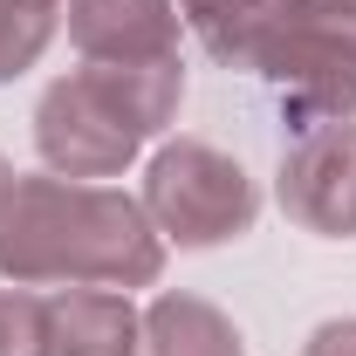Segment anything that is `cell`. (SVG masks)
<instances>
[{
	"instance_id": "obj_1",
	"label": "cell",
	"mask_w": 356,
	"mask_h": 356,
	"mask_svg": "<svg viewBox=\"0 0 356 356\" xmlns=\"http://www.w3.org/2000/svg\"><path fill=\"white\" fill-rule=\"evenodd\" d=\"M117 192H89V185H48L35 178L21 199H7L0 220V261L21 274H110V281H144L158 274V247L144 240L137 206H124L103 233L89 226L110 213Z\"/></svg>"
},
{
	"instance_id": "obj_2",
	"label": "cell",
	"mask_w": 356,
	"mask_h": 356,
	"mask_svg": "<svg viewBox=\"0 0 356 356\" xmlns=\"http://www.w3.org/2000/svg\"><path fill=\"white\" fill-rule=\"evenodd\" d=\"M151 206H158V220L172 226V240L206 247V240H226V233H240L254 220V185H247L240 165H226L220 151L178 144L151 172Z\"/></svg>"
},
{
	"instance_id": "obj_3",
	"label": "cell",
	"mask_w": 356,
	"mask_h": 356,
	"mask_svg": "<svg viewBox=\"0 0 356 356\" xmlns=\"http://www.w3.org/2000/svg\"><path fill=\"white\" fill-rule=\"evenodd\" d=\"M356 124H336L322 137H302L295 158L281 165V199L295 220L322 226V233H356Z\"/></svg>"
},
{
	"instance_id": "obj_4",
	"label": "cell",
	"mask_w": 356,
	"mask_h": 356,
	"mask_svg": "<svg viewBox=\"0 0 356 356\" xmlns=\"http://www.w3.org/2000/svg\"><path fill=\"white\" fill-rule=\"evenodd\" d=\"M48 329H55V356H131L137 315L110 288H69V302L48 309Z\"/></svg>"
},
{
	"instance_id": "obj_5",
	"label": "cell",
	"mask_w": 356,
	"mask_h": 356,
	"mask_svg": "<svg viewBox=\"0 0 356 356\" xmlns=\"http://www.w3.org/2000/svg\"><path fill=\"white\" fill-rule=\"evenodd\" d=\"M144 336H151V356H240V336L206 302H165Z\"/></svg>"
},
{
	"instance_id": "obj_6",
	"label": "cell",
	"mask_w": 356,
	"mask_h": 356,
	"mask_svg": "<svg viewBox=\"0 0 356 356\" xmlns=\"http://www.w3.org/2000/svg\"><path fill=\"white\" fill-rule=\"evenodd\" d=\"M42 42H48V0H0V76L35 62Z\"/></svg>"
},
{
	"instance_id": "obj_7",
	"label": "cell",
	"mask_w": 356,
	"mask_h": 356,
	"mask_svg": "<svg viewBox=\"0 0 356 356\" xmlns=\"http://www.w3.org/2000/svg\"><path fill=\"white\" fill-rule=\"evenodd\" d=\"M28 322H42V309H35V302L0 295V356H21V350H7V343H14V329H28Z\"/></svg>"
},
{
	"instance_id": "obj_8",
	"label": "cell",
	"mask_w": 356,
	"mask_h": 356,
	"mask_svg": "<svg viewBox=\"0 0 356 356\" xmlns=\"http://www.w3.org/2000/svg\"><path fill=\"white\" fill-rule=\"evenodd\" d=\"M309 356H356V322H343V329H322Z\"/></svg>"
}]
</instances>
